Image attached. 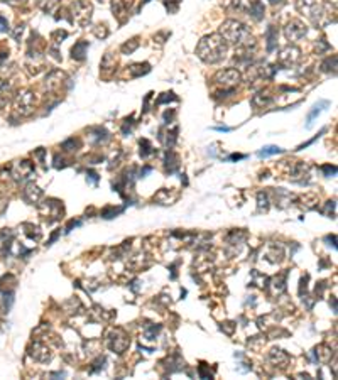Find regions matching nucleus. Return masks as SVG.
Listing matches in <instances>:
<instances>
[{
  "label": "nucleus",
  "instance_id": "nucleus-13",
  "mask_svg": "<svg viewBox=\"0 0 338 380\" xmlns=\"http://www.w3.org/2000/svg\"><path fill=\"white\" fill-rule=\"evenodd\" d=\"M29 355H31L34 362H39V364H48V362H51V358H53L51 350L46 347L42 341H34L31 348H29Z\"/></svg>",
  "mask_w": 338,
  "mask_h": 380
},
{
  "label": "nucleus",
  "instance_id": "nucleus-27",
  "mask_svg": "<svg viewBox=\"0 0 338 380\" xmlns=\"http://www.w3.org/2000/svg\"><path fill=\"white\" fill-rule=\"evenodd\" d=\"M315 353L318 357V362H322V364H328L330 358L333 357V352L328 347H325V345H320L318 348H315Z\"/></svg>",
  "mask_w": 338,
  "mask_h": 380
},
{
  "label": "nucleus",
  "instance_id": "nucleus-23",
  "mask_svg": "<svg viewBox=\"0 0 338 380\" xmlns=\"http://www.w3.org/2000/svg\"><path fill=\"white\" fill-rule=\"evenodd\" d=\"M272 101H274V98L271 95H267V93H257V95L252 96L250 105L255 106V108H262V106L271 105Z\"/></svg>",
  "mask_w": 338,
  "mask_h": 380
},
{
  "label": "nucleus",
  "instance_id": "nucleus-14",
  "mask_svg": "<svg viewBox=\"0 0 338 380\" xmlns=\"http://www.w3.org/2000/svg\"><path fill=\"white\" fill-rule=\"evenodd\" d=\"M65 81H66V75L63 73V71L53 70L48 76H46L44 88L48 90L49 93H54V92H58V90H61V87H63V83H65Z\"/></svg>",
  "mask_w": 338,
  "mask_h": 380
},
{
  "label": "nucleus",
  "instance_id": "nucleus-11",
  "mask_svg": "<svg viewBox=\"0 0 338 380\" xmlns=\"http://www.w3.org/2000/svg\"><path fill=\"white\" fill-rule=\"evenodd\" d=\"M39 210H41V215L44 216V218L51 216L49 218V223H51V221H56V220L61 218L63 204H61V201H58V199H46L44 203H41Z\"/></svg>",
  "mask_w": 338,
  "mask_h": 380
},
{
  "label": "nucleus",
  "instance_id": "nucleus-22",
  "mask_svg": "<svg viewBox=\"0 0 338 380\" xmlns=\"http://www.w3.org/2000/svg\"><path fill=\"white\" fill-rule=\"evenodd\" d=\"M109 139H110V134L105 129H102V127H97V129L90 130V140H92V144H104Z\"/></svg>",
  "mask_w": 338,
  "mask_h": 380
},
{
  "label": "nucleus",
  "instance_id": "nucleus-37",
  "mask_svg": "<svg viewBox=\"0 0 338 380\" xmlns=\"http://www.w3.org/2000/svg\"><path fill=\"white\" fill-rule=\"evenodd\" d=\"M93 34H95L97 37H100V39H104V37H107V36H109V29H107V24L97 25V27L93 29Z\"/></svg>",
  "mask_w": 338,
  "mask_h": 380
},
{
  "label": "nucleus",
  "instance_id": "nucleus-2",
  "mask_svg": "<svg viewBox=\"0 0 338 380\" xmlns=\"http://www.w3.org/2000/svg\"><path fill=\"white\" fill-rule=\"evenodd\" d=\"M228 53V44L220 34H210L205 36L196 46V56L207 65H217L224 61Z\"/></svg>",
  "mask_w": 338,
  "mask_h": 380
},
{
  "label": "nucleus",
  "instance_id": "nucleus-19",
  "mask_svg": "<svg viewBox=\"0 0 338 380\" xmlns=\"http://www.w3.org/2000/svg\"><path fill=\"white\" fill-rule=\"evenodd\" d=\"M88 41H78L75 46L71 48V58L76 59V61H83L87 58V53H88Z\"/></svg>",
  "mask_w": 338,
  "mask_h": 380
},
{
  "label": "nucleus",
  "instance_id": "nucleus-42",
  "mask_svg": "<svg viewBox=\"0 0 338 380\" xmlns=\"http://www.w3.org/2000/svg\"><path fill=\"white\" fill-rule=\"evenodd\" d=\"M322 171L325 173V176H327V178H332V176H335V174H337V168H335V166H323Z\"/></svg>",
  "mask_w": 338,
  "mask_h": 380
},
{
  "label": "nucleus",
  "instance_id": "nucleus-38",
  "mask_svg": "<svg viewBox=\"0 0 338 380\" xmlns=\"http://www.w3.org/2000/svg\"><path fill=\"white\" fill-rule=\"evenodd\" d=\"M176 139H178V129H176V127H174L173 130L168 132V139H166V146H168V147H173V146H174V142H176Z\"/></svg>",
  "mask_w": 338,
  "mask_h": 380
},
{
  "label": "nucleus",
  "instance_id": "nucleus-34",
  "mask_svg": "<svg viewBox=\"0 0 338 380\" xmlns=\"http://www.w3.org/2000/svg\"><path fill=\"white\" fill-rule=\"evenodd\" d=\"M80 146H81V142L78 139H75V137H71V139H68V140H65L63 142V149H65L66 152H73V151H78L80 149Z\"/></svg>",
  "mask_w": 338,
  "mask_h": 380
},
{
  "label": "nucleus",
  "instance_id": "nucleus-17",
  "mask_svg": "<svg viewBox=\"0 0 338 380\" xmlns=\"http://www.w3.org/2000/svg\"><path fill=\"white\" fill-rule=\"evenodd\" d=\"M269 362L271 364H274V365H279L281 369H284L286 365L289 364V355L288 353L284 352V350H281V348H272L271 352H269Z\"/></svg>",
  "mask_w": 338,
  "mask_h": 380
},
{
  "label": "nucleus",
  "instance_id": "nucleus-49",
  "mask_svg": "<svg viewBox=\"0 0 338 380\" xmlns=\"http://www.w3.org/2000/svg\"><path fill=\"white\" fill-rule=\"evenodd\" d=\"M284 0H271V3H274V5H277V3H282Z\"/></svg>",
  "mask_w": 338,
  "mask_h": 380
},
{
  "label": "nucleus",
  "instance_id": "nucleus-6",
  "mask_svg": "<svg viewBox=\"0 0 338 380\" xmlns=\"http://www.w3.org/2000/svg\"><path fill=\"white\" fill-rule=\"evenodd\" d=\"M242 80V75L237 68H226V70H220L218 73L213 76L217 87L224 90H233L235 85H238Z\"/></svg>",
  "mask_w": 338,
  "mask_h": 380
},
{
  "label": "nucleus",
  "instance_id": "nucleus-24",
  "mask_svg": "<svg viewBox=\"0 0 338 380\" xmlns=\"http://www.w3.org/2000/svg\"><path fill=\"white\" fill-rule=\"evenodd\" d=\"M164 164H166V169H168V173H174L178 168H179V157L176 152H173L169 149L168 152H166V159H164Z\"/></svg>",
  "mask_w": 338,
  "mask_h": 380
},
{
  "label": "nucleus",
  "instance_id": "nucleus-43",
  "mask_svg": "<svg viewBox=\"0 0 338 380\" xmlns=\"http://www.w3.org/2000/svg\"><path fill=\"white\" fill-rule=\"evenodd\" d=\"M87 181L88 183H92V185H97L98 183V174L95 173V171H88V174H87Z\"/></svg>",
  "mask_w": 338,
  "mask_h": 380
},
{
  "label": "nucleus",
  "instance_id": "nucleus-9",
  "mask_svg": "<svg viewBox=\"0 0 338 380\" xmlns=\"http://www.w3.org/2000/svg\"><path fill=\"white\" fill-rule=\"evenodd\" d=\"M109 348L115 353H123L127 348L130 347V338L127 336V333L123 330H112L107 338Z\"/></svg>",
  "mask_w": 338,
  "mask_h": 380
},
{
  "label": "nucleus",
  "instance_id": "nucleus-46",
  "mask_svg": "<svg viewBox=\"0 0 338 380\" xmlns=\"http://www.w3.org/2000/svg\"><path fill=\"white\" fill-rule=\"evenodd\" d=\"M240 159H245L243 154H232V156L228 157V161H240Z\"/></svg>",
  "mask_w": 338,
  "mask_h": 380
},
{
  "label": "nucleus",
  "instance_id": "nucleus-47",
  "mask_svg": "<svg viewBox=\"0 0 338 380\" xmlns=\"http://www.w3.org/2000/svg\"><path fill=\"white\" fill-rule=\"evenodd\" d=\"M215 130H218V132H230L232 129H230V127H217Z\"/></svg>",
  "mask_w": 338,
  "mask_h": 380
},
{
  "label": "nucleus",
  "instance_id": "nucleus-8",
  "mask_svg": "<svg viewBox=\"0 0 338 380\" xmlns=\"http://www.w3.org/2000/svg\"><path fill=\"white\" fill-rule=\"evenodd\" d=\"M306 36H308V25L305 22H301L299 19H291L289 22L284 25V37L289 42H298Z\"/></svg>",
  "mask_w": 338,
  "mask_h": 380
},
{
  "label": "nucleus",
  "instance_id": "nucleus-44",
  "mask_svg": "<svg viewBox=\"0 0 338 380\" xmlns=\"http://www.w3.org/2000/svg\"><path fill=\"white\" fill-rule=\"evenodd\" d=\"M8 31V20L3 15H0V32H7Z\"/></svg>",
  "mask_w": 338,
  "mask_h": 380
},
{
  "label": "nucleus",
  "instance_id": "nucleus-41",
  "mask_svg": "<svg viewBox=\"0 0 338 380\" xmlns=\"http://www.w3.org/2000/svg\"><path fill=\"white\" fill-rule=\"evenodd\" d=\"M68 37V32L66 31H58L53 34V41L56 42V44H59V42H63V39H66Z\"/></svg>",
  "mask_w": 338,
  "mask_h": 380
},
{
  "label": "nucleus",
  "instance_id": "nucleus-10",
  "mask_svg": "<svg viewBox=\"0 0 338 380\" xmlns=\"http://www.w3.org/2000/svg\"><path fill=\"white\" fill-rule=\"evenodd\" d=\"M303 54H301V49L298 48V46H293V44H288L284 46L281 51H279V56H277V59H279V63L282 66H296L299 61H301Z\"/></svg>",
  "mask_w": 338,
  "mask_h": 380
},
{
  "label": "nucleus",
  "instance_id": "nucleus-26",
  "mask_svg": "<svg viewBox=\"0 0 338 380\" xmlns=\"http://www.w3.org/2000/svg\"><path fill=\"white\" fill-rule=\"evenodd\" d=\"M266 39H267V51L271 53V51L276 49V46H277V29L274 27V25H269L267 27Z\"/></svg>",
  "mask_w": 338,
  "mask_h": 380
},
{
  "label": "nucleus",
  "instance_id": "nucleus-21",
  "mask_svg": "<svg viewBox=\"0 0 338 380\" xmlns=\"http://www.w3.org/2000/svg\"><path fill=\"white\" fill-rule=\"evenodd\" d=\"M115 66H117V58H115L112 53H107L104 56V59H102V63H100L102 73H105V75L112 73V71L115 70Z\"/></svg>",
  "mask_w": 338,
  "mask_h": 380
},
{
  "label": "nucleus",
  "instance_id": "nucleus-29",
  "mask_svg": "<svg viewBox=\"0 0 338 380\" xmlns=\"http://www.w3.org/2000/svg\"><path fill=\"white\" fill-rule=\"evenodd\" d=\"M282 152L284 151H282L281 147H277V146H266L257 152V156L260 157V159H266V157L276 156V154H282Z\"/></svg>",
  "mask_w": 338,
  "mask_h": 380
},
{
  "label": "nucleus",
  "instance_id": "nucleus-16",
  "mask_svg": "<svg viewBox=\"0 0 338 380\" xmlns=\"http://www.w3.org/2000/svg\"><path fill=\"white\" fill-rule=\"evenodd\" d=\"M289 176L294 183L305 185V183H308V176H310V168H308L305 162H296V164L291 168Z\"/></svg>",
  "mask_w": 338,
  "mask_h": 380
},
{
  "label": "nucleus",
  "instance_id": "nucleus-48",
  "mask_svg": "<svg viewBox=\"0 0 338 380\" xmlns=\"http://www.w3.org/2000/svg\"><path fill=\"white\" fill-rule=\"evenodd\" d=\"M3 2H7V3H20V2H24V0H3Z\"/></svg>",
  "mask_w": 338,
  "mask_h": 380
},
{
  "label": "nucleus",
  "instance_id": "nucleus-30",
  "mask_svg": "<svg viewBox=\"0 0 338 380\" xmlns=\"http://www.w3.org/2000/svg\"><path fill=\"white\" fill-rule=\"evenodd\" d=\"M322 70L325 71V73H335L337 71V56L333 54V56H328L325 61L322 63Z\"/></svg>",
  "mask_w": 338,
  "mask_h": 380
},
{
  "label": "nucleus",
  "instance_id": "nucleus-39",
  "mask_svg": "<svg viewBox=\"0 0 338 380\" xmlns=\"http://www.w3.org/2000/svg\"><path fill=\"white\" fill-rule=\"evenodd\" d=\"M161 331V326L157 324V326H152L151 330H145V333H144V336L147 340H156V336H157V333Z\"/></svg>",
  "mask_w": 338,
  "mask_h": 380
},
{
  "label": "nucleus",
  "instance_id": "nucleus-7",
  "mask_svg": "<svg viewBox=\"0 0 338 380\" xmlns=\"http://www.w3.org/2000/svg\"><path fill=\"white\" fill-rule=\"evenodd\" d=\"M71 14H73V20H75L76 24L81 25V27H87L90 20H92L93 7L87 0H76L71 5Z\"/></svg>",
  "mask_w": 338,
  "mask_h": 380
},
{
  "label": "nucleus",
  "instance_id": "nucleus-40",
  "mask_svg": "<svg viewBox=\"0 0 338 380\" xmlns=\"http://www.w3.org/2000/svg\"><path fill=\"white\" fill-rule=\"evenodd\" d=\"M166 101H178V96H174V93H164V96H161L159 100H157V103L162 105L166 103Z\"/></svg>",
  "mask_w": 338,
  "mask_h": 380
},
{
  "label": "nucleus",
  "instance_id": "nucleus-18",
  "mask_svg": "<svg viewBox=\"0 0 338 380\" xmlns=\"http://www.w3.org/2000/svg\"><path fill=\"white\" fill-rule=\"evenodd\" d=\"M330 106V101H327V100H322V101H318L313 108L310 110V113H308V118H306V129H311L313 127V123H315V120L318 118V115L322 113V112H325V110Z\"/></svg>",
  "mask_w": 338,
  "mask_h": 380
},
{
  "label": "nucleus",
  "instance_id": "nucleus-5",
  "mask_svg": "<svg viewBox=\"0 0 338 380\" xmlns=\"http://www.w3.org/2000/svg\"><path fill=\"white\" fill-rule=\"evenodd\" d=\"M36 110V95L31 90H20L14 98V112L19 117H29Z\"/></svg>",
  "mask_w": 338,
  "mask_h": 380
},
{
  "label": "nucleus",
  "instance_id": "nucleus-20",
  "mask_svg": "<svg viewBox=\"0 0 338 380\" xmlns=\"http://www.w3.org/2000/svg\"><path fill=\"white\" fill-rule=\"evenodd\" d=\"M130 5H132V0H113L112 2L113 15L122 20V15H125L127 12H129Z\"/></svg>",
  "mask_w": 338,
  "mask_h": 380
},
{
  "label": "nucleus",
  "instance_id": "nucleus-25",
  "mask_svg": "<svg viewBox=\"0 0 338 380\" xmlns=\"http://www.w3.org/2000/svg\"><path fill=\"white\" fill-rule=\"evenodd\" d=\"M151 71V66L147 63H137V65H132L129 66V75L130 78H139L142 75H147Z\"/></svg>",
  "mask_w": 338,
  "mask_h": 380
},
{
  "label": "nucleus",
  "instance_id": "nucleus-33",
  "mask_svg": "<svg viewBox=\"0 0 338 380\" xmlns=\"http://www.w3.org/2000/svg\"><path fill=\"white\" fill-rule=\"evenodd\" d=\"M25 227H27L29 230H24V233L27 235L31 240H39L41 238V235H42V232L37 227H34V225H31V223H24Z\"/></svg>",
  "mask_w": 338,
  "mask_h": 380
},
{
  "label": "nucleus",
  "instance_id": "nucleus-15",
  "mask_svg": "<svg viewBox=\"0 0 338 380\" xmlns=\"http://www.w3.org/2000/svg\"><path fill=\"white\" fill-rule=\"evenodd\" d=\"M22 198L29 204H37L42 198V190L37 185H34V183H27L22 191Z\"/></svg>",
  "mask_w": 338,
  "mask_h": 380
},
{
  "label": "nucleus",
  "instance_id": "nucleus-3",
  "mask_svg": "<svg viewBox=\"0 0 338 380\" xmlns=\"http://www.w3.org/2000/svg\"><path fill=\"white\" fill-rule=\"evenodd\" d=\"M294 5H296V10L299 14L305 15L316 27H325L327 24L332 22L327 17L330 12H328L318 0H294Z\"/></svg>",
  "mask_w": 338,
  "mask_h": 380
},
{
  "label": "nucleus",
  "instance_id": "nucleus-1",
  "mask_svg": "<svg viewBox=\"0 0 338 380\" xmlns=\"http://www.w3.org/2000/svg\"><path fill=\"white\" fill-rule=\"evenodd\" d=\"M218 34L226 41V44H233L237 46L238 49L250 51V49H255V46H257L255 37L250 34V29L243 22H240V20H235V19L225 20V22L220 25V32Z\"/></svg>",
  "mask_w": 338,
  "mask_h": 380
},
{
  "label": "nucleus",
  "instance_id": "nucleus-4",
  "mask_svg": "<svg viewBox=\"0 0 338 380\" xmlns=\"http://www.w3.org/2000/svg\"><path fill=\"white\" fill-rule=\"evenodd\" d=\"M222 3H224V7L233 12L247 14L254 20L264 19V14H266V7L260 0H224Z\"/></svg>",
  "mask_w": 338,
  "mask_h": 380
},
{
  "label": "nucleus",
  "instance_id": "nucleus-32",
  "mask_svg": "<svg viewBox=\"0 0 338 380\" xmlns=\"http://www.w3.org/2000/svg\"><path fill=\"white\" fill-rule=\"evenodd\" d=\"M154 152H156V151H154L152 144L149 142L147 139H142V140H140V156H142L144 159H145V157H149V156H152Z\"/></svg>",
  "mask_w": 338,
  "mask_h": 380
},
{
  "label": "nucleus",
  "instance_id": "nucleus-36",
  "mask_svg": "<svg viewBox=\"0 0 338 380\" xmlns=\"http://www.w3.org/2000/svg\"><path fill=\"white\" fill-rule=\"evenodd\" d=\"M123 211V208H113V206H109V208H105L104 211H102V216L104 218H107V220H110V218H113V216H117L118 213H122Z\"/></svg>",
  "mask_w": 338,
  "mask_h": 380
},
{
  "label": "nucleus",
  "instance_id": "nucleus-45",
  "mask_svg": "<svg viewBox=\"0 0 338 380\" xmlns=\"http://www.w3.org/2000/svg\"><path fill=\"white\" fill-rule=\"evenodd\" d=\"M80 225H81V221H80V220H71L70 223H68V227H66V233H68V232H71V228L80 227Z\"/></svg>",
  "mask_w": 338,
  "mask_h": 380
},
{
  "label": "nucleus",
  "instance_id": "nucleus-35",
  "mask_svg": "<svg viewBox=\"0 0 338 380\" xmlns=\"http://www.w3.org/2000/svg\"><path fill=\"white\" fill-rule=\"evenodd\" d=\"M257 206H259V211L269 210V196L266 193H262V191L257 194Z\"/></svg>",
  "mask_w": 338,
  "mask_h": 380
},
{
  "label": "nucleus",
  "instance_id": "nucleus-12",
  "mask_svg": "<svg viewBox=\"0 0 338 380\" xmlns=\"http://www.w3.org/2000/svg\"><path fill=\"white\" fill-rule=\"evenodd\" d=\"M8 173L15 181H24L25 178H29L34 173V164L31 161H17L10 166Z\"/></svg>",
  "mask_w": 338,
  "mask_h": 380
},
{
  "label": "nucleus",
  "instance_id": "nucleus-28",
  "mask_svg": "<svg viewBox=\"0 0 338 380\" xmlns=\"http://www.w3.org/2000/svg\"><path fill=\"white\" fill-rule=\"evenodd\" d=\"M61 0H36V5L41 8L42 12H46V14H51V12L54 10Z\"/></svg>",
  "mask_w": 338,
  "mask_h": 380
},
{
  "label": "nucleus",
  "instance_id": "nucleus-31",
  "mask_svg": "<svg viewBox=\"0 0 338 380\" xmlns=\"http://www.w3.org/2000/svg\"><path fill=\"white\" fill-rule=\"evenodd\" d=\"M137 48H139V37H134V39L127 41L125 44H122L120 51H122V54H132Z\"/></svg>",
  "mask_w": 338,
  "mask_h": 380
}]
</instances>
